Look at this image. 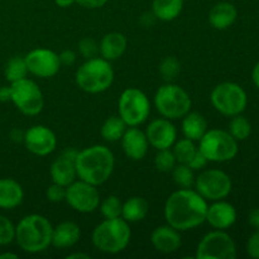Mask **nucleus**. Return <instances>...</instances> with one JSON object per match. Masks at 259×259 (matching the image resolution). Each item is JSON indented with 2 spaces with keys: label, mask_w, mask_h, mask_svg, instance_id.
<instances>
[{
  "label": "nucleus",
  "mask_w": 259,
  "mask_h": 259,
  "mask_svg": "<svg viewBox=\"0 0 259 259\" xmlns=\"http://www.w3.org/2000/svg\"><path fill=\"white\" fill-rule=\"evenodd\" d=\"M207 202L196 190L180 189L167 199L164 218L179 232H186L206 222Z\"/></svg>",
  "instance_id": "obj_1"
},
{
  "label": "nucleus",
  "mask_w": 259,
  "mask_h": 259,
  "mask_svg": "<svg viewBox=\"0 0 259 259\" xmlns=\"http://www.w3.org/2000/svg\"><path fill=\"white\" fill-rule=\"evenodd\" d=\"M114 154L105 146H91L77 153L75 159L76 174L82 181L100 186L110 179L114 171Z\"/></svg>",
  "instance_id": "obj_2"
},
{
  "label": "nucleus",
  "mask_w": 259,
  "mask_h": 259,
  "mask_svg": "<svg viewBox=\"0 0 259 259\" xmlns=\"http://www.w3.org/2000/svg\"><path fill=\"white\" fill-rule=\"evenodd\" d=\"M53 227L43 215L24 217L15 227V238L20 249L27 253H39L52 243Z\"/></svg>",
  "instance_id": "obj_3"
},
{
  "label": "nucleus",
  "mask_w": 259,
  "mask_h": 259,
  "mask_svg": "<svg viewBox=\"0 0 259 259\" xmlns=\"http://www.w3.org/2000/svg\"><path fill=\"white\" fill-rule=\"evenodd\" d=\"M132 232L123 218L105 219L93 232V244L100 252L116 254L128 247Z\"/></svg>",
  "instance_id": "obj_4"
},
{
  "label": "nucleus",
  "mask_w": 259,
  "mask_h": 259,
  "mask_svg": "<svg viewBox=\"0 0 259 259\" xmlns=\"http://www.w3.org/2000/svg\"><path fill=\"white\" fill-rule=\"evenodd\" d=\"M114 81V71L105 58H89L76 71V83L82 91L99 94L108 90Z\"/></svg>",
  "instance_id": "obj_5"
},
{
  "label": "nucleus",
  "mask_w": 259,
  "mask_h": 259,
  "mask_svg": "<svg viewBox=\"0 0 259 259\" xmlns=\"http://www.w3.org/2000/svg\"><path fill=\"white\" fill-rule=\"evenodd\" d=\"M191 104L189 94L181 86L171 82L162 85L154 95L157 111L169 120L184 118L191 109Z\"/></svg>",
  "instance_id": "obj_6"
},
{
  "label": "nucleus",
  "mask_w": 259,
  "mask_h": 259,
  "mask_svg": "<svg viewBox=\"0 0 259 259\" xmlns=\"http://www.w3.org/2000/svg\"><path fill=\"white\" fill-rule=\"evenodd\" d=\"M199 149L209 162L232 161L238 154V141L229 132L210 129L200 139Z\"/></svg>",
  "instance_id": "obj_7"
},
{
  "label": "nucleus",
  "mask_w": 259,
  "mask_h": 259,
  "mask_svg": "<svg viewBox=\"0 0 259 259\" xmlns=\"http://www.w3.org/2000/svg\"><path fill=\"white\" fill-rule=\"evenodd\" d=\"M210 99L214 108L227 116L242 114L248 103L244 89L235 82H222L215 86Z\"/></svg>",
  "instance_id": "obj_8"
},
{
  "label": "nucleus",
  "mask_w": 259,
  "mask_h": 259,
  "mask_svg": "<svg viewBox=\"0 0 259 259\" xmlns=\"http://www.w3.org/2000/svg\"><path fill=\"white\" fill-rule=\"evenodd\" d=\"M151 103L143 91L129 88L121 93L119 99V116L128 126H138L148 119Z\"/></svg>",
  "instance_id": "obj_9"
},
{
  "label": "nucleus",
  "mask_w": 259,
  "mask_h": 259,
  "mask_svg": "<svg viewBox=\"0 0 259 259\" xmlns=\"http://www.w3.org/2000/svg\"><path fill=\"white\" fill-rule=\"evenodd\" d=\"M10 101L24 115H37L42 111L43 94L34 81L22 78L10 83Z\"/></svg>",
  "instance_id": "obj_10"
},
{
  "label": "nucleus",
  "mask_w": 259,
  "mask_h": 259,
  "mask_svg": "<svg viewBox=\"0 0 259 259\" xmlns=\"http://www.w3.org/2000/svg\"><path fill=\"white\" fill-rule=\"evenodd\" d=\"M197 259H234L237 245L228 233L223 230L210 232L200 240L196 249Z\"/></svg>",
  "instance_id": "obj_11"
},
{
  "label": "nucleus",
  "mask_w": 259,
  "mask_h": 259,
  "mask_svg": "<svg viewBox=\"0 0 259 259\" xmlns=\"http://www.w3.org/2000/svg\"><path fill=\"white\" fill-rule=\"evenodd\" d=\"M232 179L220 169H206L195 179L196 191L205 200H223L232 191Z\"/></svg>",
  "instance_id": "obj_12"
},
{
  "label": "nucleus",
  "mask_w": 259,
  "mask_h": 259,
  "mask_svg": "<svg viewBox=\"0 0 259 259\" xmlns=\"http://www.w3.org/2000/svg\"><path fill=\"white\" fill-rule=\"evenodd\" d=\"M65 200L73 210L83 214L95 211L100 205V195L96 186L82 180H75L66 187Z\"/></svg>",
  "instance_id": "obj_13"
},
{
  "label": "nucleus",
  "mask_w": 259,
  "mask_h": 259,
  "mask_svg": "<svg viewBox=\"0 0 259 259\" xmlns=\"http://www.w3.org/2000/svg\"><path fill=\"white\" fill-rule=\"evenodd\" d=\"M28 72L40 78L53 77L60 71L61 62L57 53L47 48H35L25 56Z\"/></svg>",
  "instance_id": "obj_14"
},
{
  "label": "nucleus",
  "mask_w": 259,
  "mask_h": 259,
  "mask_svg": "<svg viewBox=\"0 0 259 259\" xmlns=\"http://www.w3.org/2000/svg\"><path fill=\"white\" fill-rule=\"evenodd\" d=\"M24 143L28 151L35 156H48L57 146L56 134L48 126L33 125L25 132Z\"/></svg>",
  "instance_id": "obj_15"
},
{
  "label": "nucleus",
  "mask_w": 259,
  "mask_h": 259,
  "mask_svg": "<svg viewBox=\"0 0 259 259\" xmlns=\"http://www.w3.org/2000/svg\"><path fill=\"white\" fill-rule=\"evenodd\" d=\"M149 144L156 149L171 148L177 138V129L167 118L154 119L146 131Z\"/></svg>",
  "instance_id": "obj_16"
},
{
  "label": "nucleus",
  "mask_w": 259,
  "mask_h": 259,
  "mask_svg": "<svg viewBox=\"0 0 259 259\" xmlns=\"http://www.w3.org/2000/svg\"><path fill=\"white\" fill-rule=\"evenodd\" d=\"M77 153L78 151H76V149L67 148L61 153V156L57 159L53 161L50 169L53 184L67 187L68 185L75 181L76 177H77L75 166V159Z\"/></svg>",
  "instance_id": "obj_17"
},
{
  "label": "nucleus",
  "mask_w": 259,
  "mask_h": 259,
  "mask_svg": "<svg viewBox=\"0 0 259 259\" xmlns=\"http://www.w3.org/2000/svg\"><path fill=\"white\" fill-rule=\"evenodd\" d=\"M121 147L128 158L133 161H141L146 157L148 152L149 142L144 132L138 129L137 126L126 128L121 137Z\"/></svg>",
  "instance_id": "obj_18"
},
{
  "label": "nucleus",
  "mask_w": 259,
  "mask_h": 259,
  "mask_svg": "<svg viewBox=\"0 0 259 259\" xmlns=\"http://www.w3.org/2000/svg\"><path fill=\"white\" fill-rule=\"evenodd\" d=\"M237 220V210L232 204L218 200L211 206H207L206 222L219 230L228 229Z\"/></svg>",
  "instance_id": "obj_19"
},
{
  "label": "nucleus",
  "mask_w": 259,
  "mask_h": 259,
  "mask_svg": "<svg viewBox=\"0 0 259 259\" xmlns=\"http://www.w3.org/2000/svg\"><path fill=\"white\" fill-rule=\"evenodd\" d=\"M151 242L159 253L169 254L175 253L181 247V235L179 230L172 228L171 225H163L153 230Z\"/></svg>",
  "instance_id": "obj_20"
},
{
  "label": "nucleus",
  "mask_w": 259,
  "mask_h": 259,
  "mask_svg": "<svg viewBox=\"0 0 259 259\" xmlns=\"http://www.w3.org/2000/svg\"><path fill=\"white\" fill-rule=\"evenodd\" d=\"M81 235L80 227L73 222H62L53 228L52 243L51 244L56 248H71L78 242Z\"/></svg>",
  "instance_id": "obj_21"
},
{
  "label": "nucleus",
  "mask_w": 259,
  "mask_h": 259,
  "mask_svg": "<svg viewBox=\"0 0 259 259\" xmlns=\"http://www.w3.org/2000/svg\"><path fill=\"white\" fill-rule=\"evenodd\" d=\"M126 45L128 42H126L125 35L119 32H111L103 37L99 46V52L101 57L108 61L118 60L125 52Z\"/></svg>",
  "instance_id": "obj_22"
},
{
  "label": "nucleus",
  "mask_w": 259,
  "mask_h": 259,
  "mask_svg": "<svg viewBox=\"0 0 259 259\" xmlns=\"http://www.w3.org/2000/svg\"><path fill=\"white\" fill-rule=\"evenodd\" d=\"M24 197L22 186L13 179H0V209L19 206Z\"/></svg>",
  "instance_id": "obj_23"
},
{
  "label": "nucleus",
  "mask_w": 259,
  "mask_h": 259,
  "mask_svg": "<svg viewBox=\"0 0 259 259\" xmlns=\"http://www.w3.org/2000/svg\"><path fill=\"white\" fill-rule=\"evenodd\" d=\"M238 17L237 8L228 2L218 3L217 5L212 7V9L209 13V22L215 29H227L233 23L235 22Z\"/></svg>",
  "instance_id": "obj_24"
},
{
  "label": "nucleus",
  "mask_w": 259,
  "mask_h": 259,
  "mask_svg": "<svg viewBox=\"0 0 259 259\" xmlns=\"http://www.w3.org/2000/svg\"><path fill=\"white\" fill-rule=\"evenodd\" d=\"M207 131V121L201 114L187 113L182 120V133L185 138L200 141Z\"/></svg>",
  "instance_id": "obj_25"
},
{
  "label": "nucleus",
  "mask_w": 259,
  "mask_h": 259,
  "mask_svg": "<svg viewBox=\"0 0 259 259\" xmlns=\"http://www.w3.org/2000/svg\"><path fill=\"white\" fill-rule=\"evenodd\" d=\"M149 211V204L143 197H131L123 204L121 218L128 223H137L143 220Z\"/></svg>",
  "instance_id": "obj_26"
},
{
  "label": "nucleus",
  "mask_w": 259,
  "mask_h": 259,
  "mask_svg": "<svg viewBox=\"0 0 259 259\" xmlns=\"http://www.w3.org/2000/svg\"><path fill=\"white\" fill-rule=\"evenodd\" d=\"M184 0H153L152 13L157 19L163 22H171L176 19L182 12Z\"/></svg>",
  "instance_id": "obj_27"
},
{
  "label": "nucleus",
  "mask_w": 259,
  "mask_h": 259,
  "mask_svg": "<svg viewBox=\"0 0 259 259\" xmlns=\"http://www.w3.org/2000/svg\"><path fill=\"white\" fill-rule=\"evenodd\" d=\"M126 126L128 125L120 116H110L104 121L103 126H101V137L106 142H118L123 137Z\"/></svg>",
  "instance_id": "obj_28"
},
{
  "label": "nucleus",
  "mask_w": 259,
  "mask_h": 259,
  "mask_svg": "<svg viewBox=\"0 0 259 259\" xmlns=\"http://www.w3.org/2000/svg\"><path fill=\"white\" fill-rule=\"evenodd\" d=\"M4 73L5 77L10 83L27 77L28 67L25 58L20 57V56H15V57L10 58L7 65H5Z\"/></svg>",
  "instance_id": "obj_29"
},
{
  "label": "nucleus",
  "mask_w": 259,
  "mask_h": 259,
  "mask_svg": "<svg viewBox=\"0 0 259 259\" xmlns=\"http://www.w3.org/2000/svg\"><path fill=\"white\" fill-rule=\"evenodd\" d=\"M197 148L195 147L194 141L189 138L180 139L177 143H175L174 147V154L176 158L177 163H184L187 164L192 159V157L196 153Z\"/></svg>",
  "instance_id": "obj_30"
},
{
  "label": "nucleus",
  "mask_w": 259,
  "mask_h": 259,
  "mask_svg": "<svg viewBox=\"0 0 259 259\" xmlns=\"http://www.w3.org/2000/svg\"><path fill=\"white\" fill-rule=\"evenodd\" d=\"M172 177L177 186H180L181 189H191L192 186H195L196 177L194 176V169L190 168L187 164H176L175 168L172 169Z\"/></svg>",
  "instance_id": "obj_31"
},
{
  "label": "nucleus",
  "mask_w": 259,
  "mask_h": 259,
  "mask_svg": "<svg viewBox=\"0 0 259 259\" xmlns=\"http://www.w3.org/2000/svg\"><path fill=\"white\" fill-rule=\"evenodd\" d=\"M229 133L237 141H244L252 133V125L245 116L238 114V115L233 116L232 121H230Z\"/></svg>",
  "instance_id": "obj_32"
},
{
  "label": "nucleus",
  "mask_w": 259,
  "mask_h": 259,
  "mask_svg": "<svg viewBox=\"0 0 259 259\" xmlns=\"http://www.w3.org/2000/svg\"><path fill=\"white\" fill-rule=\"evenodd\" d=\"M158 70L163 80H166L167 82H171L181 72V63H180V61L176 57L168 56V57L162 60V62L159 63Z\"/></svg>",
  "instance_id": "obj_33"
},
{
  "label": "nucleus",
  "mask_w": 259,
  "mask_h": 259,
  "mask_svg": "<svg viewBox=\"0 0 259 259\" xmlns=\"http://www.w3.org/2000/svg\"><path fill=\"white\" fill-rule=\"evenodd\" d=\"M121 209H123V204L119 200L118 196H110L106 197L103 202L100 204V211L105 219H114V218L121 217Z\"/></svg>",
  "instance_id": "obj_34"
},
{
  "label": "nucleus",
  "mask_w": 259,
  "mask_h": 259,
  "mask_svg": "<svg viewBox=\"0 0 259 259\" xmlns=\"http://www.w3.org/2000/svg\"><path fill=\"white\" fill-rule=\"evenodd\" d=\"M177 164L174 152L167 149H158V153L154 157V166L159 172H172Z\"/></svg>",
  "instance_id": "obj_35"
},
{
  "label": "nucleus",
  "mask_w": 259,
  "mask_h": 259,
  "mask_svg": "<svg viewBox=\"0 0 259 259\" xmlns=\"http://www.w3.org/2000/svg\"><path fill=\"white\" fill-rule=\"evenodd\" d=\"M15 238V227L8 218L0 215V245L12 243Z\"/></svg>",
  "instance_id": "obj_36"
},
{
  "label": "nucleus",
  "mask_w": 259,
  "mask_h": 259,
  "mask_svg": "<svg viewBox=\"0 0 259 259\" xmlns=\"http://www.w3.org/2000/svg\"><path fill=\"white\" fill-rule=\"evenodd\" d=\"M78 50H80V53L89 60V58L96 57L99 52V46L98 43L95 42V39L93 38H83V39L80 40L78 43Z\"/></svg>",
  "instance_id": "obj_37"
},
{
  "label": "nucleus",
  "mask_w": 259,
  "mask_h": 259,
  "mask_svg": "<svg viewBox=\"0 0 259 259\" xmlns=\"http://www.w3.org/2000/svg\"><path fill=\"white\" fill-rule=\"evenodd\" d=\"M46 195L51 202H61L66 197V187L57 184H52L46 191Z\"/></svg>",
  "instance_id": "obj_38"
},
{
  "label": "nucleus",
  "mask_w": 259,
  "mask_h": 259,
  "mask_svg": "<svg viewBox=\"0 0 259 259\" xmlns=\"http://www.w3.org/2000/svg\"><path fill=\"white\" fill-rule=\"evenodd\" d=\"M247 253L249 257L259 259V230L253 233L247 242Z\"/></svg>",
  "instance_id": "obj_39"
},
{
  "label": "nucleus",
  "mask_w": 259,
  "mask_h": 259,
  "mask_svg": "<svg viewBox=\"0 0 259 259\" xmlns=\"http://www.w3.org/2000/svg\"><path fill=\"white\" fill-rule=\"evenodd\" d=\"M207 162H209V161H207V159H206V157H205L204 154H202L201 152H200V149L197 148L196 153H195V156L192 157L191 161H190L189 163H187V166H189L190 168H192L195 171V169L204 168V167L206 166Z\"/></svg>",
  "instance_id": "obj_40"
},
{
  "label": "nucleus",
  "mask_w": 259,
  "mask_h": 259,
  "mask_svg": "<svg viewBox=\"0 0 259 259\" xmlns=\"http://www.w3.org/2000/svg\"><path fill=\"white\" fill-rule=\"evenodd\" d=\"M75 3L86 8V9H98V8L104 7L108 3V0H75Z\"/></svg>",
  "instance_id": "obj_41"
},
{
  "label": "nucleus",
  "mask_w": 259,
  "mask_h": 259,
  "mask_svg": "<svg viewBox=\"0 0 259 259\" xmlns=\"http://www.w3.org/2000/svg\"><path fill=\"white\" fill-rule=\"evenodd\" d=\"M60 62H61V66H71L75 63L76 61V53L73 52V51L71 50H66L63 51L62 53H61L60 56Z\"/></svg>",
  "instance_id": "obj_42"
},
{
  "label": "nucleus",
  "mask_w": 259,
  "mask_h": 259,
  "mask_svg": "<svg viewBox=\"0 0 259 259\" xmlns=\"http://www.w3.org/2000/svg\"><path fill=\"white\" fill-rule=\"evenodd\" d=\"M248 222H249V224L252 225L253 228H255V229L259 230V207L258 209L252 210V211L249 212Z\"/></svg>",
  "instance_id": "obj_43"
},
{
  "label": "nucleus",
  "mask_w": 259,
  "mask_h": 259,
  "mask_svg": "<svg viewBox=\"0 0 259 259\" xmlns=\"http://www.w3.org/2000/svg\"><path fill=\"white\" fill-rule=\"evenodd\" d=\"M156 15L153 13H144L141 18V23L144 25V27H151V25L154 24V20H156Z\"/></svg>",
  "instance_id": "obj_44"
},
{
  "label": "nucleus",
  "mask_w": 259,
  "mask_h": 259,
  "mask_svg": "<svg viewBox=\"0 0 259 259\" xmlns=\"http://www.w3.org/2000/svg\"><path fill=\"white\" fill-rule=\"evenodd\" d=\"M0 101L2 103L10 101V86H2L0 88Z\"/></svg>",
  "instance_id": "obj_45"
},
{
  "label": "nucleus",
  "mask_w": 259,
  "mask_h": 259,
  "mask_svg": "<svg viewBox=\"0 0 259 259\" xmlns=\"http://www.w3.org/2000/svg\"><path fill=\"white\" fill-rule=\"evenodd\" d=\"M252 78H253V82H254V85L257 86V88H259V62L254 66V68H253Z\"/></svg>",
  "instance_id": "obj_46"
},
{
  "label": "nucleus",
  "mask_w": 259,
  "mask_h": 259,
  "mask_svg": "<svg viewBox=\"0 0 259 259\" xmlns=\"http://www.w3.org/2000/svg\"><path fill=\"white\" fill-rule=\"evenodd\" d=\"M55 3L60 8H68L72 4H75V0H55Z\"/></svg>",
  "instance_id": "obj_47"
},
{
  "label": "nucleus",
  "mask_w": 259,
  "mask_h": 259,
  "mask_svg": "<svg viewBox=\"0 0 259 259\" xmlns=\"http://www.w3.org/2000/svg\"><path fill=\"white\" fill-rule=\"evenodd\" d=\"M67 258H70V259H73V258H83V259H89V258H90V255H89V254H85V253H73V254L67 255Z\"/></svg>",
  "instance_id": "obj_48"
},
{
  "label": "nucleus",
  "mask_w": 259,
  "mask_h": 259,
  "mask_svg": "<svg viewBox=\"0 0 259 259\" xmlns=\"http://www.w3.org/2000/svg\"><path fill=\"white\" fill-rule=\"evenodd\" d=\"M5 258L15 259V258H18V255L14 254V253H3V254H0V259H5Z\"/></svg>",
  "instance_id": "obj_49"
}]
</instances>
